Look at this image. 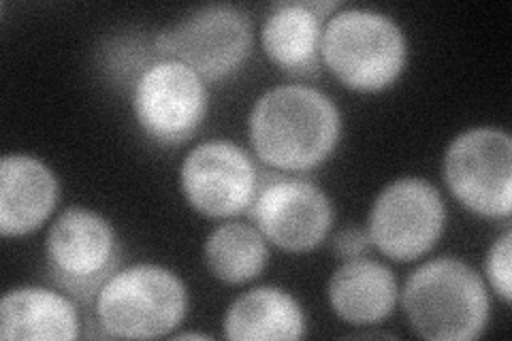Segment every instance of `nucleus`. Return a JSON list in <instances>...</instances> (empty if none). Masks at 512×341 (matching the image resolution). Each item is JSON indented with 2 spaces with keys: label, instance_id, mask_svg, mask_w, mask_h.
I'll list each match as a JSON object with an SVG mask.
<instances>
[{
  "label": "nucleus",
  "instance_id": "nucleus-1",
  "mask_svg": "<svg viewBox=\"0 0 512 341\" xmlns=\"http://www.w3.org/2000/svg\"><path fill=\"white\" fill-rule=\"evenodd\" d=\"M248 137L254 154L269 169L310 171L338 148L342 113L325 92L312 86H278L254 103Z\"/></svg>",
  "mask_w": 512,
  "mask_h": 341
},
{
  "label": "nucleus",
  "instance_id": "nucleus-2",
  "mask_svg": "<svg viewBox=\"0 0 512 341\" xmlns=\"http://www.w3.org/2000/svg\"><path fill=\"white\" fill-rule=\"evenodd\" d=\"M402 307L412 331L431 341H472L485 333L491 314L483 278L451 256L412 271Z\"/></svg>",
  "mask_w": 512,
  "mask_h": 341
},
{
  "label": "nucleus",
  "instance_id": "nucleus-3",
  "mask_svg": "<svg viewBox=\"0 0 512 341\" xmlns=\"http://www.w3.org/2000/svg\"><path fill=\"white\" fill-rule=\"evenodd\" d=\"M320 54L342 86L372 94L387 90L404 73L408 41L389 15L372 9H342L325 24Z\"/></svg>",
  "mask_w": 512,
  "mask_h": 341
},
{
  "label": "nucleus",
  "instance_id": "nucleus-4",
  "mask_svg": "<svg viewBox=\"0 0 512 341\" xmlns=\"http://www.w3.org/2000/svg\"><path fill=\"white\" fill-rule=\"evenodd\" d=\"M188 312V290L171 269L139 263L118 269L94 299L96 322L118 339L171 335Z\"/></svg>",
  "mask_w": 512,
  "mask_h": 341
},
{
  "label": "nucleus",
  "instance_id": "nucleus-5",
  "mask_svg": "<svg viewBox=\"0 0 512 341\" xmlns=\"http://www.w3.org/2000/svg\"><path fill=\"white\" fill-rule=\"evenodd\" d=\"M120 263L122 250L116 229L99 211L69 207L47 231V275L77 301H94Z\"/></svg>",
  "mask_w": 512,
  "mask_h": 341
},
{
  "label": "nucleus",
  "instance_id": "nucleus-6",
  "mask_svg": "<svg viewBox=\"0 0 512 341\" xmlns=\"http://www.w3.org/2000/svg\"><path fill=\"white\" fill-rule=\"evenodd\" d=\"M250 15L235 5H205L163 28L154 37V54L178 60L207 81L227 79L244 67L252 52Z\"/></svg>",
  "mask_w": 512,
  "mask_h": 341
},
{
  "label": "nucleus",
  "instance_id": "nucleus-7",
  "mask_svg": "<svg viewBox=\"0 0 512 341\" xmlns=\"http://www.w3.org/2000/svg\"><path fill=\"white\" fill-rule=\"evenodd\" d=\"M444 180L476 216L508 218L512 211V137L493 126L457 135L444 154Z\"/></svg>",
  "mask_w": 512,
  "mask_h": 341
},
{
  "label": "nucleus",
  "instance_id": "nucleus-8",
  "mask_svg": "<svg viewBox=\"0 0 512 341\" xmlns=\"http://www.w3.org/2000/svg\"><path fill=\"white\" fill-rule=\"evenodd\" d=\"M444 224L440 190L423 177H399L376 197L367 216V235L391 261L410 263L434 250Z\"/></svg>",
  "mask_w": 512,
  "mask_h": 341
},
{
  "label": "nucleus",
  "instance_id": "nucleus-9",
  "mask_svg": "<svg viewBox=\"0 0 512 341\" xmlns=\"http://www.w3.org/2000/svg\"><path fill=\"white\" fill-rule=\"evenodd\" d=\"M210 92L205 81L178 60L158 58L139 73L131 105L148 139L173 148L186 143L205 120Z\"/></svg>",
  "mask_w": 512,
  "mask_h": 341
},
{
  "label": "nucleus",
  "instance_id": "nucleus-10",
  "mask_svg": "<svg viewBox=\"0 0 512 341\" xmlns=\"http://www.w3.org/2000/svg\"><path fill=\"white\" fill-rule=\"evenodd\" d=\"M261 177L250 154L227 139L190 150L180 167V188L188 205L207 218H231L250 209Z\"/></svg>",
  "mask_w": 512,
  "mask_h": 341
},
{
  "label": "nucleus",
  "instance_id": "nucleus-11",
  "mask_svg": "<svg viewBox=\"0 0 512 341\" xmlns=\"http://www.w3.org/2000/svg\"><path fill=\"white\" fill-rule=\"evenodd\" d=\"M248 214L261 235L284 252H310L333 226V205L316 184L274 175L259 184Z\"/></svg>",
  "mask_w": 512,
  "mask_h": 341
},
{
  "label": "nucleus",
  "instance_id": "nucleus-12",
  "mask_svg": "<svg viewBox=\"0 0 512 341\" xmlns=\"http://www.w3.org/2000/svg\"><path fill=\"white\" fill-rule=\"evenodd\" d=\"M340 7L333 0H291L271 7L261 26L265 56L288 75L314 77L320 71L325 18Z\"/></svg>",
  "mask_w": 512,
  "mask_h": 341
},
{
  "label": "nucleus",
  "instance_id": "nucleus-13",
  "mask_svg": "<svg viewBox=\"0 0 512 341\" xmlns=\"http://www.w3.org/2000/svg\"><path fill=\"white\" fill-rule=\"evenodd\" d=\"M60 197L56 173L28 154H7L0 160V233L24 237L41 229L54 214Z\"/></svg>",
  "mask_w": 512,
  "mask_h": 341
},
{
  "label": "nucleus",
  "instance_id": "nucleus-14",
  "mask_svg": "<svg viewBox=\"0 0 512 341\" xmlns=\"http://www.w3.org/2000/svg\"><path fill=\"white\" fill-rule=\"evenodd\" d=\"M327 295L340 320L355 327H372L391 316L399 292L395 273L387 265L359 256L333 271Z\"/></svg>",
  "mask_w": 512,
  "mask_h": 341
},
{
  "label": "nucleus",
  "instance_id": "nucleus-15",
  "mask_svg": "<svg viewBox=\"0 0 512 341\" xmlns=\"http://www.w3.org/2000/svg\"><path fill=\"white\" fill-rule=\"evenodd\" d=\"M77 337V307L52 288L20 286L9 290L0 301V339L73 341Z\"/></svg>",
  "mask_w": 512,
  "mask_h": 341
},
{
  "label": "nucleus",
  "instance_id": "nucleus-16",
  "mask_svg": "<svg viewBox=\"0 0 512 341\" xmlns=\"http://www.w3.org/2000/svg\"><path fill=\"white\" fill-rule=\"evenodd\" d=\"M222 327L233 341H295L306 333V314L291 292L256 286L229 305Z\"/></svg>",
  "mask_w": 512,
  "mask_h": 341
},
{
  "label": "nucleus",
  "instance_id": "nucleus-17",
  "mask_svg": "<svg viewBox=\"0 0 512 341\" xmlns=\"http://www.w3.org/2000/svg\"><path fill=\"white\" fill-rule=\"evenodd\" d=\"M203 261L207 271L222 284L252 282L269 261L267 239L252 224L224 222L207 235Z\"/></svg>",
  "mask_w": 512,
  "mask_h": 341
},
{
  "label": "nucleus",
  "instance_id": "nucleus-18",
  "mask_svg": "<svg viewBox=\"0 0 512 341\" xmlns=\"http://www.w3.org/2000/svg\"><path fill=\"white\" fill-rule=\"evenodd\" d=\"M510 254H512V231L506 229L498 239L491 243V248L485 258V273L491 288L495 290L506 305L512 299L510 286Z\"/></svg>",
  "mask_w": 512,
  "mask_h": 341
},
{
  "label": "nucleus",
  "instance_id": "nucleus-19",
  "mask_svg": "<svg viewBox=\"0 0 512 341\" xmlns=\"http://www.w3.org/2000/svg\"><path fill=\"white\" fill-rule=\"evenodd\" d=\"M333 254L342 258V261H350V258L367 256L372 250V239L367 235V229H359V226H348L333 237Z\"/></svg>",
  "mask_w": 512,
  "mask_h": 341
},
{
  "label": "nucleus",
  "instance_id": "nucleus-20",
  "mask_svg": "<svg viewBox=\"0 0 512 341\" xmlns=\"http://www.w3.org/2000/svg\"><path fill=\"white\" fill-rule=\"evenodd\" d=\"M175 339H207V335H203V333H182V335H175Z\"/></svg>",
  "mask_w": 512,
  "mask_h": 341
}]
</instances>
